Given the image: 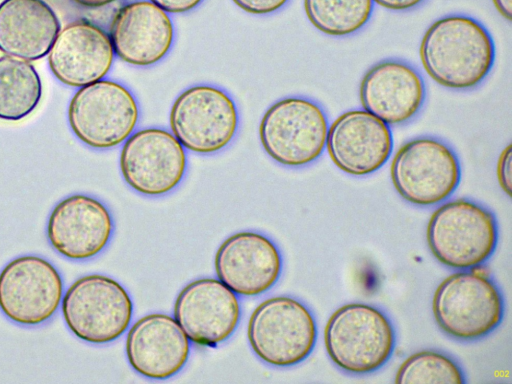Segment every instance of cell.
<instances>
[{"instance_id":"cell-9","label":"cell","mask_w":512,"mask_h":384,"mask_svg":"<svg viewBox=\"0 0 512 384\" xmlns=\"http://www.w3.org/2000/svg\"><path fill=\"white\" fill-rule=\"evenodd\" d=\"M170 131L188 151L211 155L226 148L239 127L235 101L222 88L198 84L174 100L169 114Z\"/></svg>"},{"instance_id":"cell-13","label":"cell","mask_w":512,"mask_h":384,"mask_svg":"<svg viewBox=\"0 0 512 384\" xmlns=\"http://www.w3.org/2000/svg\"><path fill=\"white\" fill-rule=\"evenodd\" d=\"M173 317L191 343L216 347L237 329L241 305L237 295L218 278H199L179 292Z\"/></svg>"},{"instance_id":"cell-26","label":"cell","mask_w":512,"mask_h":384,"mask_svg":"<svg viewBox=\"0 0 512 384\" xmlns=\"http://www.w3.org/2000/svg\"><path fill=\"white\" fill-rule=\"evenodd\" d=\"M512 146L509 144L501 153L497 163V178L502 190L511 196Z\"/></svg>"},{"instance_id":"cell-27","label":"cell","mask_w":512,"mask_h":384,"mask_svg":"<svg viewBox=\"0 0 512 384\" xmlns=\"http://www.w3.org/2000/svg\"><path fill=\"white\" fill-rule=\"evenodd\" d=\"M167 13L181 14L198 7L203 0H150Z\"/></svg>"},{"instance_id":"cell-21","label":"cell","mask_w":512,"mask_h":384,"mask_svg":"<svg viewBox=\"0 0 512 384\" xmlns=\"http://www.w3.org/2000/svg\"><path fill=\"white\" fill-rule=\"evenodd\" d=\"M60 21L44 0H3L0 3V51L34 61L46 56Z\"/></svg>"},{"instance_id":"cell-28","label":"cell","mask_w":512,"mask_h":384,"mask_svg":"<svg viewBox=\"0 0 512 384\" xmlns=\"http://www.w3.org/2000/svg\"><path fill=\"white\" fill-rule=\"evenodd\" d=\"M424 0H373L379 6L391 11H406L416 8Z\"/></svg>"},{"instance_id":"cell-23","label":"cell","mask_w":512,"mask_h":384,"mask_svg":"<svg viewBox=\"0 0 512 384\" xmlns=\"http://www.w3.org/2000/svg\"><path fill=\"white\" fill-rule=\"evenodd\" d=\"M373 0H304L310 23L330 36H347L361 30L370 20Z\"/></svg>"},{"instance_id":"cell-30","label":"cell","mask_w":512,"mask_h":384,"mask_svg":"<svg viewBox=\"0 0 512 384\" xmlns=\"http://www.w3.org/2000/svg\"><path fill=\"white\" fill-rule=\"evenodd\" d=\"M79 6L85 8H100L109 5L117 0H71Z\"/></svg>"},{"instance_id":"cell-12","label":"cell","mask_w":512,"mask_h":384,"mask_svg":"<svg viewBox=\"0 0 512 384\" xmlns=\"http://www.w3.org/2000/svg\"><path fill=\"white\" fill-rule=\"evenodd\" d=\"M63 292L58 269L41 256H18L0 271V311L16 324L36 326L50 320Z\"/></svg>"},{"instance_id":"cell-3","label":"cell","mask_w":512,"mask_h":384,"mask_svg":"<svg viewBox=\"0 0 512 384\" xmlns=\"http://www.w3.org/2000/svg\"><path fill=\"white\" fill-rule=\"evenodd\" d=\"M427 243L434 257L452 269H475L495 252L498 224L494 213L466 198L440 205L427 226Z\"/></svg>"},{"instance_id":"cell-29","label":"cell","mask_w":512,"mask_h":384,"mask_svg":"<svg viewBox=\"0 0 512 384\" xmlns=\"http://www.w3.org/2000/svg\"><path fill=\"white\" fill-rule=\"evenodd\" d=\"M496 10L508 21L512 16V1L511 0H492Z\"/></svg>"},{"instance_id":"cell-4","label":"cell","mask_w":512,"mask_h":384,"mask_svg":"<svg viewBox=\"0 0 512 384\" xmlns=\"http://www.w3.org/2000/svg\"><path fill=\"white\" fill-rule=\"evenodd\" d=\"M503 295L488 275L474 269L461 270L437 287L432 311L439 328L460 341L488 336L504 317Z\"/></svg>"},{"instance_id":"cell-15","label":"cell","mask_w":512,"mask_h":384,"mask_svg":"<svg viewBox=\"0 0 512 384\" xmlns=\"http://www.w3.org/2000/svg\"><path fill=\"white\" fill-rule=\"evenodd\" d=\"M114 221L107 206L97 198L73 194L52 209L46 226L51 247L70 260H88L109 244Z\"/></svg>"},{"instance_id":"cell-17","label":"cell","mask_w":512,"mask_h":384,"mask_svg":"<svg viewBox=\"0 0 512 384\" xmlns=\"http://www.w3.org/2000/svg\"><path fill=\"white\" fill-rule=\"evenodd\" d=\"M109 37L115 56L134 67H150L170 52L175 38L169 13L150 0H134L114 14Z\"/></svg>"},{"instance_id":"cell-5","label":"cell","mask_w":512,"mask_h":384,"mask_svg":"<svg viewBox=\"0 0 512 384\" xmlns=\"http://www.w3.org/2000/svg\"><path fill=\"white\" fill-rule=\"evenodd\" d=\"M317 335L312 311L302 301L287 295L259 303L247 326L254 354L262 362L279 368L303 362L312 353Z\"/></svg>"},{"instance_id":"cell-19","label":"cell","mask_w":512,"mask_h":384,"mask_svg":"<svg viewBox=\"0 0 512 384\" xmlns=\"http://www.w3.org/2000/svg\"><path fill=\"white\" fill-rule=\"evenodd\" d=\"M191 342L176 319L165 313L139 318L128 330L125 352L139 375L153 380L173 377L186 365Z\"/></svg>"},{"instance_id":"cell-18","label":"cell","mask_w":512,"mask_h":384,"mask_svg":"<svg viewBox=\"0 0 512 384\" xmlns=\"http://www.w3.org/2000/svg\"><path fill=\"white\" fill-rule=\"evenodd\" d=\"M114 58L108 32L91 21L80 19L59 31L48 53V66L61 83L80 88L104 79Z\"/></svg>"},{"instance_id":"cell-7","label":"cell","mask_w":512,"mask_h":384,"mask_svg":"<svg viewBox=\"0 0 512 384\" xmlns=\"http://www.w3.org/2000/svg\"><path fill=\"white\" fill-rule=\"evenodd\" d=\"M328 119L312 99L289 96L274 102L263 114L259 138L276 163L298 168L317 160L326 147Z\"/></svg>"},{"instance_id":"cell-14","label":"cell","mask_w":512,"mask_h":384,"mask_svg":"<svg viewBox=\"0 0 512 384\" xmlns=\"http://www.w3.org/2000/svg\"><path fill=\"white\" fill-rule=\"evenodd\" d=\"M217 278L237 296L255 297L279 280L283 259L278 246L257 231H239L226 238L214 258Z\"/></svg>"},{"instance_id":"cell-11","label":"cell","mask_w":512,"mask_h":384,"mask_svg":"<svg viewBox=\"0 0 512 384\" xmlns=\"http://www.w3.org/2000/svg\"><path fill=\"white\" fill-rule=\"evenodd\" d=\"M119 166L132 190L148 197L163 196L172 192L185 176L186 149L165 128H141L123 143Z\"/></svg>"},{"instance_id":"cell-22","label":"cell","mask_w":512,"mask_h":384,"mask_svg":"<svg viewBox=\"0 0 512 384\" xmlns=\"http://www.w3.org/2000/svg\"><path fill=\"white\" fill-rule=\"evenodd\" d=\"M42 96V83L27 60L0 57V119L18 121L30 115Z\"/></svg>"},{"instance_id":"cell-16","label":"cell","mask_w":512,"mask_h":384,"mask_svg":"<svg viewBox=\"0 0 512 384\" xmlns=\"http://www.w3.org/2000/svg\"><path fill=\"white\" fill-rule=\"evenodd\" d=\"M326 148L341 171L366 176L379 170L391 156L392 131L388 124L366 110H349L328 127Z\"/></svg>"},{"instance_id":"cell-24","label":"cell","mask_w":512,"mask_h":384,"mask_svg":"<svg viewBox=\"0 0 512 384\" xmlns=\"http://www.w3.org/2000/svg\"><path fill=\"white\" fill-rule=\"evenodd\" d=\"M395 382L464 384L460 365L446 353L427 349L409 356L399 367Z\"/></svg>"},{"instance_id":"cell-20","label":"cell","mask_w":512,"mask_h":384,"mask_svg":"<svg viewBox=\"0 0 512 384\" xmlns=\"http://www.w3.org/2000/svg\"><path fill=\"white\" fill-rule=\"evenodd\" d=\"M364 110L388 125L403 124L420 111L426 88L421 74L410 64L386 59L364 74L359 88Z\"/></svg>"},{"instance_id":"cell-2","label":"cell","mask_w":512,"mask_h":384,"mask_svg":"<svg viewBox=\"0 0 512 384\" xmlns=\"http://www.w3.org/2000/svg\"><path fill=\"white\" fill-rule=\"evenodd\" d=\"M324 343L338 368L351 374H367L380 369L391 358L396 333L384 311L354 302L339 307L330 316Z\"/></svg>"},{"instance_id":"cell-1","label":"cell","mask_w":512,"mask_h":384,"mask_svg":"<svg viewBox=\"0 0 512 384\" xmlns=\"http://www.w3.org/2000/svg\"><path fill=\"white\" fill-rule=\"evenodd\" d=\"M420 59L426 73L453 90L477 87L495 62V44L485 26L471 16L450 14L434 21L424 33Z\"/></svg>"},{"instance_id":"cell-25","label":"cell","mask_w":512,"mask_h":384,"mask_svg":"<svg viewBox=\"0 0 512 384\" xmlns=\"http://www.w3.org/2000/svg\"><path fill=\"white\" fill-rule=\"evenodd\" d=\"M241 10L253 15H268L283 8L289 0H232Z\"/></svg>"},{"instance_id":"cell-6","label":"cell","mask_w":512,"mask_h":384,"mask_svg":"<svg viewBox=\"0 0 512 384\" xmlns=\"http://www.w3.org/2000/svg\"><path fill=\"white\" fill-rule=\"evenodd\" d=\"M133 301L117 280L102 274L76 279L61 301L67 328L78 339L103 345L115 341L129 328Z\"/></svg>"},{"instance_id":"cell-10","label":"cell","mask_w":512,"mask_h":384,"mask_svg":"<svg viewBox=\"0 0 512 384\" xmlns=\"http://www.w3.org/2000/svg\"><path fill=\"white\" fill-rule=\"evenodd\" d=\"M391 180L407 202L431 206L448 199L461 180L456 152L444 141L430 136L404 143L391 163Z\"/></svg>"},{"instance_id":"cell-8","label":"cell","mask_w":512,"mask_h":384,"mask_svg":"<svg viewBox=\"0 0 512 384\" xmlns=\"http://www.w3.org/2000/svg\"><path fill=\"white\" fill-rule=\"evenodd\" d=\"M139 105L124 84L101 79L80 87L68 106L74 135L93 149H111L125 142L139 121Z\"/></svg>"}]
</instances>
